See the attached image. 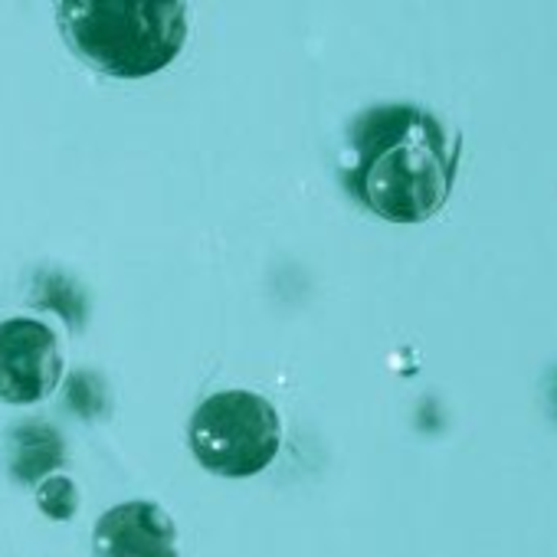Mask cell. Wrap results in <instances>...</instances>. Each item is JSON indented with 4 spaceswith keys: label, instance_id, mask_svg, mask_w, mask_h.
I'll list each match as a JSON object with an SVG mask.
<instances>
[{
    "label": "cell",
    "instance_id": "6da1fadb",
    "mask_svg": "<svg viewBox=\"0 0 557 557\" xmlns=\"http://www.w3.org/2000/svg\"><path fill=\"white\" fill-rule=\"evenodd\" d=\"M459 145L417 106H374L348 128L342 154L345 187L391 223L433 216L456 177Z\"/></svg>",
    "mask_w": 557,
    "mask_h": 557
},
{
    "label": "cell",
    "instance_id": "7a4b0ae2",
    "mask_svg": "<svg viewBox=\"0 0 557 557\" xmlns=\"http://www.w3.org/2000/svg\"><path fill=\"white\" fill-rule=\"evenodd\" d=\"M57 24L79 60L119 79L161 73L187 40V8L174 0H66Z\"/></svg>",
    "mask_w": 557,
    "mask_h": 557
},
{
    "label": "cell",
    "instance_id": "3957f363",
    "mask_svg": "<svg viewBox=\"0 0 557 557\" xmlns=\"http://www.w3.org/2000/svg\"><path fill=\"white\" fill-rule=\"evenodd\" d=\"M187 436L207 472L246 479L275 459L283 446V423L265 397L252 391H220L194 410Z\"/></svg>",
    "mask_w": 557,
    "mask_h": 557
},
{
    "label": "cell",
    "instance_id": "277c9868",
    "mask_svg": "<svg viewBox=\"0 0 557 557\" xmlns=\"http://www.w3.org/2000/svg\"><path fill=\"white\" fill-rule=\"evenodd\" d=\"M63 377V348L50 325L37 319L0 322V400L37 404Z\"/></svg>",
    "mask_w": 557,
    "mask_h": 557
},
{
    "label": "cell",
    "instance_id": "5b68a950",
    "mask_svg": "<svg viewBox=\"0 0 557 557\" xmlns=\"http://www.w3.org/2000/svg\"><path fill=\"white\" fill-rule=\"evenodd\" d=\"M92 557H177V528L154 502H122L96 521Z\"/></svg>",
    "mask_w": 557,
    "mask_h": 557
},
{
    "label": "cell",
    "instance_id": "8992f818",
    "mask_svg": "<svg viewBox=\"0 0 557 557\" xmlns=\"http://www.w3.org/2000/svg\"><path fill=\"white\" fill-rule=\"evenodd\" d=\"M8 453H11V475L17 482H40L47 479L60 462H63V440L53 426L30 420L11 430L8 440Z\"/></svg>",
    "mask_w": 557,
    "mask_h": 557
},
{
    "label": "cell",
    "instance_id": "52a82bcc",
    "mask_svg": "<svg viewBox=\"0 0 557 557\" xmlns=\"http://www.w3.org/2000/svg\"><path fill=\"white\" fill-rule=\"evenodd\" d=\"M37 505L53 521H70L76 515V508H79V492H76L73 479H66V475H47L40 482V488H37Z\"/></svg>",
    "mask_w": 557,
    "mask_h": 557
}]
</instances>
